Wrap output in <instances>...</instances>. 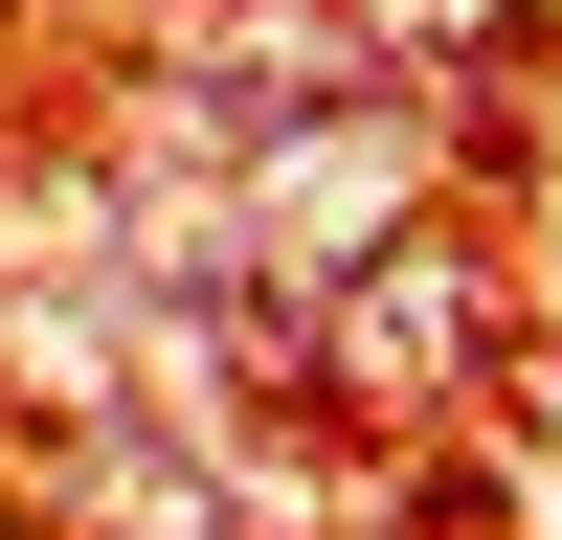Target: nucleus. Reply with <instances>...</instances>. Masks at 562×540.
Listing matches in <instances>:
<instances>
[{
  "label": "nucleus",
  "mask_w": 562,
  "mask_h": 540,
  "mask_svg": "<svg viewBox=\"0 0 562 540\" xmlns=\"http://www.w3.org/2000/svg\"><path fill=\"white\" fill-rule=\"evenodd\" d=\"M293 360H338L383 428H428V405H450V360H473V248H450V225H383V248H338V270L293 293Z\"/></svg>",
  "instance_id": "obj_1"
},
{
  "label": "nucleus",
  "mask_w": 562,
  "mask_h": 540,
  "mask_svg": "<svg viewBox=\"0 0 562 540\" xmlns=\"http://www.w3.org/2000/svg\"><path fill=\"white\" fill-rule=\"evenodd\" d=\"M338 90H383V45L338 23V0H225V23H180V113L248 158V135H293V113H338Z\"/></svg>",
  "instance_id": "obj_2"
},
{
  "label": "nucleus",
  "mask_w": 562,
  "mask_h": 540,
  "mask_svg": "<svg viewBox=\"0 0 562 540\" xmlns=\"http://www.w3.org/2000/svg\"><path fill=\"white\" fill-rule=\"evenodd\" d=\"M45 518L68 540H248V495H225L203 450H158L135 405H68V428H45Z\"/></svg>",
  "instance_id": "obj_3"
}]
</instances>
